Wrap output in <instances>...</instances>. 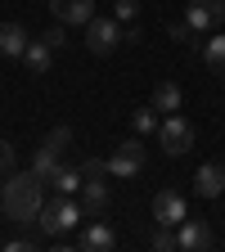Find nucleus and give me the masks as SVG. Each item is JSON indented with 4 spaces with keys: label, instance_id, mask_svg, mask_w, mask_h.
I'll return each mask as SVG.
<instances>
[{
    "label": "nucleus",
    "instance_id": "nucleus-7",
    "mask_svg": "<svg viewBox=\"0 0 225 252\" xmlns=\"http://www.w3.org/2000/svg\"><path fill=\"white\" fill-rule=\"evenodd\" d=\"M185 216H189V203H185V194H176V189H162V194L153 198V220H158V225L176 230Z\"/></svg>",
    "mask_w": 225,
    "mask_h": 252
},
{
    "label": "nucleus",
    "instance_id": "nucleus-23",
    "mask_svg": "<svg viewBox=\"0 0 225 252\" xmlns=\"http://www.w3.org/2000/svg\"><path fill=\"white\" fill-rule=\"evenodd\" d=\"M108 176V162H99V158H86L81 162V180H104Z\"/></svg>",
    "mask_w": 225,
    "mask_h": 252
},
{
    "label": "nucleus",
    "instance_id": "nucleus-14",
    "mask_svg": "<svg viewBox=\"0 0 225 252\" xmlns=\"http://www.w3.org/2000/svg\"><path fill=\"white\" fill-rule=\"evenodd\" d=\"M23 63H27V72L32 77H45L50 68H54V50L36 36V41H27V50H23Z\"/></svg>",
    "mask_w": 225,
    "mask_h": 252
},
{
    "label": "nucleus",
    "instance_id": "nucleus-5",
    "mask_svg": "<svg viewBox=\"0 0 225 252\" xmlns=\"http://www.w3.org/2000/svg\"><path fill=\"white\" fill-rule=\"evenodd\" d=\"M140 171H144V140H140V135H135V140H122L117 153L108 158V176L131 180V176H140Z\"/></svg>",
    "mask_w": 225,
    "mask_h": 252
},
{
    "label": "nucleus",
    "instance_id": "nucleus-8",
    "mask_svg": "<svg viewBox=\"0 0 225 252\" xmlns=\"http://www.w3.org/2000/svg\"><path fill=\"white\" fill-rule=\"evenodd\" d=\"M50 14L63 27H86L95 18V0H50Z\"/></svg>",
    "mask_w": 225,
    "mask_h": 252
},
{
    "label": "nucleus",
    "instance_id": "nucleus-11",
    "mask_svg": "<svg viewBox=\"0 0 225 252\" xmlns=\"http://www.w3.org/2000/svg\"><path fill=\"white\" fill-rule=\"evenodd\" d=\"M194 194L198 198H221L225 194V167L221 162H203L194 171Z\"/></svg>",
    "mask_w": 225,
    "mask_h": 252
},
{
    "label": "nucleus",
    "instance_id": "nucleus-26",
    "mask_svg": "<svg viewBox=\"0 0 225 252\" xmlns=\"http://www.w3.org/2000/svg\"><path fill=\"white\" fill-rule=\"evenodd\" d=\"M216 72H221V77H225V59H221V68H216Z\"/></svg>",
    "mask_w": 225,
    "mask_h": 252
},
{
    "label": "nucleus",
    "instance_id": "nucleus-9",
    "mask_svg": "<svg viewBox=\"0 0 225 252\" xmlns=\"http://www.w3.org/2000/svg\"><path fill=\"white\" fill-rule=\"evenodd\" d=\"M221 18H225V5H221V0H189V9H185V23L194 27L198 36H203V32H212Z\"/></svg>",
    "mask_w": 225,
    "mask_h": 252
},
{
    "label": "nucleus",
    "instance_id": "nucleus-27",
    "mask_svg": "<svg viewBox=\"0 0 225 252\" xmlns=\"http://www.w3.org/2000/svg\"><path fill=\"white\" fill-rule=\"evenodd\" d=\"M221 5H225V0H221Z\"/></svg>",
    "mask_w": 225,
    "mask_h": 252
},
{
    "label": "nucleus",
    "instance_id": "nucleus-12",
    "mask_svg": "<svg viewBox=\"0 0 225 252\" xmlns=\"http://www.w3.org/2000/svg\"><path fill=\"white\" fill-rule=\"evenodd\" d=\"M117 243V234H113V225H104V220H90V225L81 230V239H72V248H81V252H108Z\"/></svg>",
    "mask_w": 225,
    "mask_h": 252
},
{
    "label": "nucleus",
    "instance_id": "nucleus-20",
    "mask_svg": "<svg viewBox=\"0 0 225 252\" xmlns=\"http://www.w3.org/2000/svg\"><path fill=\"white\" fill-rule=\"evenodd\" d=\"M41 41H45V45H50V50H54V54H59V50H63V45H68V27H63V23H54V27H50V32H41Z\"/></svg>",
    "mask_w": 225,
    "mask_h": 252
},
{
    "label": "nucleus",
    "instance_id": "nucleus-17",
    "mask_svg": "<svg viewBox=\"0 0 225 252\" xmlns=\"http://www.w3.org/2000/svg\"><path fill=\"white\" fill-rule=\"evenodd\" d=\"M50 185L59 189V194H77V189H81V167H59L50 176Z\"/></svg>",
    "mask_w": 225,
    "mask_h": 252
},
{
    "label": "nucleus",
    "instance_id": "nucleus-6",
    "mask_svg": "<svg viewBox=\"0 0 225 252\" xmlns=\"http://www.w3.org/2000/svg\"><path fill=\"white\" fill-rule=\"evenodd\" d=\"M216 243V234H212V225H207V220H180V225H176V248L180 252H207Z\"/></svg>",
    "mask_w": 225,
    "mask_h": 252
},
{
    "label": "nucleus",
    "instance_id": "nucleus-22",
    "mask_svg": "<svg viewBox=\"0 0 225 252\" xmlns=\"http://www.w3.org/2000/svg\"><path fill=\"white\" fill-rule=\"evenodd\" d=\"M135 14H140V0H113V18L117 23H131Z\"/></svg>",
    "mask_w": 225,
    "mask_h": 252
},
{
    "label": "nucleus",
    "instance_id": "nucleus-4",
    "mask_svg": "<svg viewBox=\"0 0 225 252\" xmlns=\"http://www.w3.org/2000/svg\"><path fill=\"white\" fill-rule=\"evenodd\" d=\"M117 45H122V23L95 14V18L86 23V50H90V54H113Z\"/></svg>",
    "mask_w": 225,
    "mask_h": 252
},
{
    "label": "nucleus",
    "instance_id": "nucleus-21",
    "mask_svg": "<svg viewBox=\"0 0 225 252\" xmlns=\"http://www.w3.org/2000/svg\"><path fill=\"white\" fill-rule=\"evenodd\" d=\"M149 248H158V252H176V230H167V225H158V234L149 239Z\"/></svg>",
    "mask_w": 225,
    "mask_h": 252
},
{
    "label": "nucleus",
    "instance_id": "nucleus-16",
    "mask_svg": "<svg viewBox=\"0 0 225 252\" xmlns=\"http://www.w3.org/2000/svg\"><path fill=\"white\" fill-rule=\"evenodd\" d=\"M180 104H185V90L176 81H158L153 86V108L158 113H180Z\"/></svg>",
    "mask_w": 225,
    "mask_h": 252
},
{
    "label": "nucleus",
    "instance_id": "nucleus-25",
    "mask_svg": "<svg viewBox=\"0 0 225 252\" xmlns=\"http://www.w3.org/2000/svg\"><path fill=\"white\" fill-rule=\"evenodd\" d=\"M45 140H54L59 149H68V144H72V126H54V131H50Z\"/></svg>",
    "mask_w": 225,
    "mask_h": 252
},
{
    "label": "nucleus",
    "instance_id": "nucleus-10",
    "mask_svg": "<svg viewBox=\"0 0 225 252\" xmlns=\"http://www.w3.org/2000/svg\"><path fill=\"white\" fill-rule=\"evenodd\" d=\"M77 203H81L86 216H104V212H108V176H104V180H81Z\"/></svg>",
    "mask_w": 225,
    "mask_h": 252
},
{
    "label": "nucleus",
    "instance_id": "nucleus-18",
    "mask_svg": "<svg viewBox=\"0 0 225 252\" xmlns=\"http://www.w3.org/2000/svg\"><path fill=\"white\" fill-rule=\"evenodd\" d=\"M131 122H135V135H158V108H153V104H149V108H140Z\"/></svg>",
    "mask_w": 225,
    "mask_h": 252
},
{
    "label": "nucleus",
    "instance_id": "nucleus-2",
    "mask_svg": "<svg viewBox=\"0 0 225 252\" xmlns=\"http://www.w3.org/2000/svg\"><path fill=\"white\" fill-rule=\"evenodd\" d=\"M86 212H81V203H77V194H59V198H50L45 207H41V216H36V225L45 230V234H68L77 220H81Z\"/></svg>",
    "mask_w": 225,
    "mask_h": 252
},
{
    "label": "nucleus",
    "instance_id": "nucleus-3",
    "mask_svg": "<svg viewBox=\"0 0 225 252\" xmlns=\"http://www.w3.org/2000/svg\"><path fill=\"white\" fill-rule=\"evenodd\" d=\"M158 144H162L167 158H185L189 149H194V126H189L180 113H167L162 122H158Z\"/></svg>",
    "mask_w": 225,
    "mask_h": 252
},
{
    "label": "nucleus",
    "instance_id": "nucleus-1",
    "mask_svg": "<svg viewBox=\"0 0 225 252\" xmlns=\"http://www.w3.org/2000/svg\"><path fill=\"white\" fill-rule=\"evenodd\" d=\"M0 207H5V216L18 220V225H36V216L45 207V185L32 171H9L0 180Z\"/></svg>",
    "mask_w": 225,
    "mask_h": 252
},
{
    "label": "nucleus",
    "instance_id": "nucleus-13",
    "mask_svg": "<svg viewBox=\"0 0 225 252\" xmlns=\"http://www.w3.org/2000/svg\"><path fill=\"white\" fill-rule=\"evenodd\" d=\"M63 167V149L54 144V140H45L41 149H36V158H32V176H36L41 185H50V176Z\"/></svg>",
    "mask_w": 225,
    "mask_h": 252
},
{
    "label": "nucleus",
    "instance_id": "nucleus-15",
    "mask_svg": "<svg viewBox=\"0 0 225 252\" xmlns=\"http://www.w3.org/2000/svg\"><path fill=\"white\" fill-rule=\"evenodd\" d=\"M27 27L23 23H0V54L5 59H23V50H27Z\"/></svg>",
    "mask_w": 225,
    "mask_h": 252
},
{
    "label": "nucleus",
    "instance_id": "nucleus-19",
    "mask_svg": "<svg viewBox=\"0 0 225 252\" xmlns=\"http://www.w3.org/2000/svg\"><path fill=\"white\" fill-rule=\"evenodd\" d=\"M167 32H171V41H180V45H189V50H194V45H203V41H198V32L189 27V23H171Z\"/></svg>",
    "mask_w": 225,
    "mask_h": 252
},
{
    "label": "nucleus",
    "instance_id": "nucleus-24",
    "mask_svg": "<svg viewBox=\"0 0 225 252\" xmlns=\"http://www.w3.org/2000/svg\"><path fill=\"white\" fill-rule=\"evenodd\" d=\"M14 167H18V158H14V144H9V140H0V180H5Z\"/></svg>",
    "mask_w": 225,
    "mask_h": 252
}]
</instances>
